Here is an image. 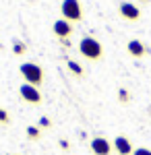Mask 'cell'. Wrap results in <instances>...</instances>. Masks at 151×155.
Masks as SVG:
<instances>
[{
    "label": "cell",
    "instance_id": "6da1fadb",
    "mask_svg": "<svg viewBox=\"0 0 151 155\" xmlns=\"http://www.w3.org/2000/svg\"><path fill=\"white\" fill-rule=\"evenodd\" d=\"M79 54H81L83 58H87L89 62H97V60L104 58V46L95 37L85 35L79 41Z\"/></svg>",
    "mask_w": 151,
    "mask_h": 155
},
{
    "label": "cell",
    "instance_id": "7a4b0ae2",
    "mask_svg": "<svg viewBox=\"0 0 151 155\" xmlns=\"http://www.w3.org/2000/svg\"><path fill=\"white\" fill-rule=\"evenodd\" d=\"M19 72L25 79V83L33 85V87H39L44 83V68L39 64H35V62H23L19 66Z\"/></svg>",
    "mask_w": 151,
    "mask_h": 155
},
{
    "label": "cell",
    "instance_id": "3957f363",
    "mask_svg": "<svg viewBox=\"0 0 151 155\" xmlns=\"http://www.w3.org/2000/svg\"><path fill=\"white\" fill-rule=\"evenodd\" d=\"M60 12H62V19H66L69 23H79V21H83V6H81L79 0H62Z\"/></svg>",
    "mask_w": 151,
    "mask_h": 155
},
{
    "label": "cell",
    "instance_id": "277c9868",
    "mask_svg": "<svg viewBox=\"0 0 151 155\" xmlns=\"http://www.w3.org/2000/svg\"><path fill=\"white\" fill-rule=\"evenodd\" d=\"M19 95H21L23 101L31 104V106H39V104L44 101L42 91H39L37 87H33V85H29V83H23L21 87H19Z\"/></svg>",
    "mask_w": 151,
    "mask_h": 155
},
{
    "label": "cell",
    "instance_id": "5b68a950",
    "mask_svg": "<svg viewBox=\"0 0 151 155\" xmlns=\"http://www.w3.org/2000/svg\"><path fill=\"white\" fill-rule=\"evenodd\" d=\"M118 12H120L122 19L133 21V23L141 19V8L137 4H133V2H120V4H118Z\"/></svg>",
    "mask_w": 151,
    "mask_h": 155
},
{
    "label": "cell",
    "instance_id": "8992f818",
    "mask_svg": "<svg viewBox=\"0 0 151 155\" xmlns=\"http://www.w3.org/2000/svg\"><path fill=\"white\" fill-rule=\"evenodd\" d=\"M72 23H69L66 19H58V21H54V25H52V31H54V35L58 37L60 41L62 39H69L70 35H72Z\"/></svg>",
    "mask_w": 151,
    "mask_h": 155
},
{
    "label": "cell",
    "instance_id": "52a82bcc",
    "mask_svg": "<svg viewBox=\"0 0 151 155\" xmlns=\"http://www.w3.org/2000/svg\"><path fill=\"white\" fill-rule=\"evenodd\" d=\"M112 147H114V151H116L118 155H133V151H135V147H133V143H130V139H126L124 134L114 137Z\"/></svg>",
    "mask_w": 151,
    "mask_h": 155
},
{
    "label": "cell",
    "instance_id": "ba28073f",
    "mask_svg": "<svg viewBox=\"0 0 151 155\" xmlns=\"http://www.w3.org/2000/svg\"><path fill=\"white\" fill-rule=\"evenodd\" d=\"M91 151L93 155H110L112 153V143L106 137H95L91 141Z\"/></svg>",
    "mask_w": 151,
    "mask_h": 155
},
{
    "label": "cell",
    "instance_id": "9c48e42d",
    "mask_svg": "<svg viewBox=\"0 0 151 155\" xmlns=\"http://www.w3.org/2000/svg\"><path fill=\"white\" fill-rule=\"evenodd\" d=\"M126 52L133 56V58H143L145 54H147V50H145V44L141 41V39H130L126 44Z\"/></svg>",
    "mask_w": 151,
    "mask_h": 155
},
{
    "label": "cell",
    "instance_id": "30bf717a",
    "mask_svg": "<svg viewBox=\"0 0 151 155\" xmlns=\"http://www.w3.org/2000/svg\"><path fill=\"white\" fill-rule=\"evenodd\" d=\"M66 66H69V71L72 72L75 77H81V79L85 77V68H83L79 62H75V60H69V62H66Z\"/></svg>",
    "mask_w": 151,
    "mask_h": 155
},
{
    "label": "cell",
    "instance_id": "8fae6325",
    "mask_svg": "<svg viewBox=\"0 0 151 155\" xmlns=\"http://www.w3.org/2000/svg\"><path fill=\"white\" fill-rule=\"evenodd\" d=\"M25 52H27V44H25V41H21V39L12 41V54H15V56H23Z\"/></svg>",
    "mask_w": 151,
    "mask_h": 155
},
{
    "label": "cell",
    "instance_id": "7c38bea8",
    "mask_svg": "<svg viewBox=\"0 0 151 155\" xmlns=\"http://www.w3.org/2000/svg\"><path fill=\"white\" fill-rule=\"evenodd\" d=\"M27 139H31V141H39L42 139V128L39 126H27Z\"/></svg>",
    "mask_w": 151,
    "mask_h": 155
},
{
    "label": "cell",
    "instance_id": "4fadbf2b",
    "mask_svg": "<svg viewBox=\"0 0 151 155\" xmlns=\"http://www.w3.org/2000/svg\"><path fill=\"white\" fill-rule=\"evenodd\" d=\"M118 101H120V104H128V101H130V93H128L124 87L118 89Z\"/></svg>",
    "mask_w": 151,
    "mask_h": 155
},
{
    "label": "cell",
    "instance_id": "5bb4252c",
    "mask_svg": "<svg viewBox=\"0 0 151 155\" xmlns=\"http://www.w3.org/2000/svg\"><path fill=\"white\" fill-rule=\"evenodd\" d=\"M0 124H2V126L11 124V116H8V112H6L4 107H0Z\"/></svg>",
    "mask_w": 151,
    "mask_h": 155
},
{
    "label": "cell",
    "instance_id": "9a60e30c",
    "mask_svg": "<svg viewBox=\"0 0 151 155\" xmlns=\"http://www.w3.org/2000/svg\"><path fill=\"white\" fill-rule=\"evenodd\" d=\"M37 126H39V128H52V120L48 118V116H42L39 122H37Z\"/></svg>",
    "mask_w": 151,
    "mask_h": 155
},
{
    "label": "cell",
    "instance_id": "2e32d148",
    "mask_svg": "<svg viewBox=\"0 0 151 155\" xmlns=\"http://www.w3.org/2000/svg\"><path fill=\"white\" fill-rule=\"evenodd\" d=\"M133 155H151V149H147V147H137L133 151Z\"/></svg>",
    "mask_w": 151,
    "mask_h": 155
},
{
    "label": "cell",
    "instance_id": "e0dca14e",
    "mask_svg": "<svg viewBox=\"0 0 151 155\" xmlns=\"http://www.w3.org/2000/svg\"><path fill=\"white\" fill-rule=\"evenodd\" d=\"M58 145H60V149H64V151H69V149H70V143H69V141H64V139H60Z\"/></svg>",
    "mask_w": 151,
    "mask_h": 155
},
{
    "label": "cell",
    "instance_id": "ac0fdd59",
    "mask_svg": "<svg viewBox=\"0 0 151 155\" xmlns=\"http://www.w3.org/2000/svg\"><path fill=\"white\" fill-rule=\"evenodd\" d=\"M141 2H147V4H149V2H151V0H141Z\"/></svg>",
    "mask_w": 151,
    "mask_h": 155
},
{
    "label": "cell",
    "instance_id": "d6986e66",
    "mask_svg": "<svg viewBox=\"0 0 151 155\" xmlns=\"http://www.w3.org/2000/svg\"><path fill=\"white\" fill-rule=\"evenodd\" d=\"M8 155H12V153H8Z\"/></svg>",
    "mask_w": 151,
    "mask_h": 155
}]
</instances>
